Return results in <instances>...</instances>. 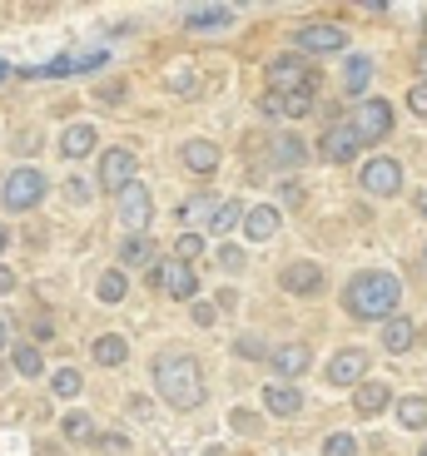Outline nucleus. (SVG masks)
<instances>
[{"label":"nucleus","instance_id":"obj_27","mask_svg":"<svg viewBox=\"0 0 427 456\" xmlns=\"http://www.w3.org/2000/svg\"><path fill=\"white\" fill-rule=\"evenodd\" d=\"M368 80H373V60H368V55H353V60H348L343 85H348L353 94H363V90H368Z\"/></svg>","mask_w":427,"mask_h":456},{"label":"nucleus","instance_id":"obj_36","mask_svg":"<svg viewBox=\"0 0 427 456\" xmlns=\"http://www.w3.org/2000/svg\"><path fill=\"white\" fill-rule=\"evenodd\" d=\"M199 253H204V239H199V233H185V239H174V258H199Z\"/></svg>","mask_w":427,"mask_h":456},{"label":"nucleus","instance_id":"obj_22","mask_svg":"<svg viewBox=\"0 0 427 456\" xmlns=\"http://www.w3.org/2000/svg\"><path fill=\"white\" fill-rule=\"evenodd\" d=\"M413 338H417V328L407 318H393L388 328H382V347H388V353H407V347H413Z\"/></svg>","mask_w":427,"mask_h":456},{"label":"nucleus","instance_id":"obj_2","mask_svg":"<svg viewBox=\"0 0 427 456\" xmlns=\"http://www.w3.org/2000/svg\"><path fill=\"white\" fill-rule=\"evenodd\" d=\"M348 313L353 318H382V322H393L398 303H403V288H398L393 273H358L353 283H348Z\"/></svg>","mask_w":427,"mask_h":456},{"label":"nucleus","instance_id":"obj_29","mask_svg":"<svg viewBox=\"0 0 427 456\" xmlns=\"http://www.w3.org/2000/svg\"><path fill=\"white\" fill-rule=\"evenodd\" d=\"M65 436H70V442H100L85 411H70V417H65Z\"/></svg>","mask_w":427,"mask_h":456},{"label":"nucleus","instance_id":"obj_48","mask_svg":"<svg viewBox=\"0 0 427 456\" xmlns=\"http://www.w3.org/2000/svg\"><path fill=\"white\" fill-rule=\"evenodd\" d=\"M417 214L427 218V189H423V194H417Z\"/></svg>","mask_w":427,"mask_h":456},{"label":"nucleus","instance_id":"obj_1","mask_svg":"<svg viewBox=\"0 0 427 456\" xmlns=\"http://www.w3.org/2000/svg\"><path fill=\"white\" fill-rule=\"evenodd\" d=\"M154 387L174 411H194L204 402V367L189 353H160L154 357Z\"/></svg>","mask_w":427,"mask_h":456},{"label":"nucleus","instance_id":"obj_26","mask_svg":"<svg viewBox=\"0 0 427 456\" xmlns=\"http://www.w3.org/2000/svg\"><path fill=\"white\" fill-rule=\"evenodd\" d=\"M164 288H169L174 297H194V293H199V278H194V268H189V263H174V268H169V283H164Z\"/></svg>","mask_w":427,"mask_h":456},{"label":"nucleus","instance_id":"obj_47","mask_svg":"<svg viewBox=\"0 0 427 456\" xmlns=\"http://www.w3.org/2000/svg\"><path fill=\"white\" fill-rule=\"evenodd\" d=\"M11 288H15V273L5 268V263H0V293H11Z\"/></svg>","mask_w":427,"mask_h":456},{"label":"nucleus","instance_id":"obj_15","mask_svg":"<svg viewBox=\"0 0 427 456\" xmlns=\"http://www.w3.org/2000/svg\"><path fill=\"white\" fill-rule=\"evenodd\" d=\"M229 20H234L229 5H189V11H185V25H189V30H224Z\"/></svg>","mask_w":427,"mask_h":456},{"label":"nucleus","instance_id":"obj_35","mask_svg":"<svg viewBox=\"0 0 427 456\" xmlns=\"http://www.w3.org/2000/svg\"><path fill=\"white\" fill-rule=\"evenodd\" d=\"M209 214V224H214V214H219V208L209 204V199H189L185 208H179V218H185V224H194V218H204Z\"/></svg>","mask_w":427,"mask_h":456},{"label":"nucleus","instance_id":"obj_7","mask_svg":"<svg viewBox=\"0 0 427 456\" xmlns=\"http://www.w3.org/2000/svg\"><path fill=\"white\" fill-rule=\"evenodd\" d=\"M150 214H154L150 189H144V183H129L125 194H119V224H129L135 233H144V228H150Z\"/></svg>","mask_w":427,"mask_h":456},{"label":"nucleus","instance_id":"obj_53","mask_svg":"<svg viewBox=\"0 0 427 456\" xmlns=\"http://www.w3.org/2000/svg\"><path fill=\"white\" fill-rule=\"evenodd\" d=\"M423 258H427V248H423Z\"/></svg>","mask_w":427,"mask_h":456},{"label":"nucleus","instance_id":"obj_6","mask_svg":"<svg viewBox=\"0 0 427 456\" xmlns=\"http://www.w3.org/2000/svg\"><path fill=\"white\" fill-rule=\"evenodd\" d=\"M100 183L115 189V194H125L129 183H135V154H129V149H104L100 154Z\"/></svg>","mask_w":427,"mask_h":456},{"label":"nucleus","instance_id":"obj_41","mask_svg":"<svg viewBox=\"0 0 427 456\" xmlns=\"http://www.w3.org/2000/svg\"><path fill=\"white\" fill-rule=\"evenodd\" d=\"M94 446H100V452H110V456H125V452H129V442H125V436H100Z\"/></svg>","mask_w":427,"mask_h":456},{"label":"nucleus","instance_id":"obj_25","mask_svg":"<svg viewBox=\"0 0 427 456\" xmlns=\"http://www.w3.org/2000/svg\"><path fill=\"white\" fill-rule=\"evenodd\" d=\"M274 159H278V164H293V169H299V164H308V149H303L299 134H283V139H274Z\"/></svg>","mask_w":427,"mask_h":456},{"label":"nucleus","instance_id":"obj_40","mask_svg":"<svg viewBox=\"0 0 427 456\" xmlns=\"http://www.w3.org/2000/svg\"><path fill=\"white\" fill-rule=\"evenodd\" d=\"M407 104H413V114H427V80H417L413 90H407Z\"/></svg>","mask_w":427,"mask_h":456},{"label":"nucleus","instance_id":"obj_28","mask_svg":"<svg viewBox=\"0 0 427 456\" xmlns=\"http://www.w3.org/2000/svg\"><path fill=\"white\" fill-rule=\"evenodd\" d=\"M150 258H154V243L144 233H129L125 248H119V263H150Z\"/></svg>","mask_w":427,"mask_h":456},{"label":"nucleus","instance_id":"obj_4","mask_svg":"<svg viewBox=\"0 0 427 456\" xmlns=\"http://www.w3.org/2000/svg\"><path fill=\"white\" fill-rule=\"evenodd\" d=\"M268 85H274V94H308L313 69L293 55H278V60H268Z\"/></svg>","mask_w":427,"mask_h":456},{"label":"nucleus","instance_id":"obj_20","mask_svg":"<svg viewBox=\"0 0 427 456\" xmlns=\"http://www.w3.org/2000/svg\"><path fill=\"white\" fill-rule=\"evenodd\" d=\"M393 402V392H388V382H363L358 387V397H353V407L363 411V417H378L382 407Z\"/></svg>","mask_w":427,"mask_h":456},{"label":"nucleus","instance_id":"obj_5","mask_svg":"<svg viewBox=\"0 0 427 456\" xmlns=\"http://www.w3.org/2000/svg\"><path fill=\"white\" fill-rule=\"evenodd\" d=\"M363 372H368V353L363 347H343V353H333L324 377H328V387H353V382L363 387Z\"/></svg>","mask_w":427,"mask_h":456},{"label":"nucleus","instance_id":"obj_51","mask_svg":"<svg viewBox=\"0 0 427 456\" xmlns=\"http://www.w3.org/2000/svg\"><path fill=\"white\" fill-rule=\"evenodd\" d=\"M5 243H11V233H5V228H0V248H5Z\"/></svg>","mask_w":427,"mask_h":456},{"label":"nucleus","instance_id":"obj_24","mask_svg":"<svg viewBox=\"0 0 427 456\" xmlns=\"http://www.w3.org/2000/svg\"><path fill=\"white\" fill-rule=\"evenodd\" d=\"M398 422H403L407 432H423L427 427V397H403L398 402Z\"/></svg>","mask_w":427,"mask_h":456},{"label":"nucleus","instance_id":"obj_50","mask_svg":"<svg viewBox=\"0 0 427 456\" xmlns=\"http://www.w3.org/2000/svg\"><path fill=\"white\" fill-rule=\"evenodd\" d=\"M5 342H11V328H5V322H0V347H5Z\"/></svg>","mask_w":427,"mask_h":456},{"label":"nucleus","instance_id":"obj_18","mask_svg":"<svg viewBox=\"0 0 427 456\" xmlns=\"http://www.w3.org/2000/svg\"><path fill=\"white\" fill-rule=\"evenodd\" d=\"M308 362H313L308 342H289V347H278V353H274L278 377H299V372H308Z\"/></svg>","mask_w":427,"mask_h":456},{"label":"nucleus","instance_id":"obj_14","mask_svg":"<svg viewBox=\"0 0 427 456\" xmlns=\"http://www.w3.org/2000/svg\"><path fill=\"white\" fill-rule=\"evenodd\" d=\"M278 283L289 288V293H318V288H324V268H318V263H289V268L278 273Z\"/></svg>","mask_w":427,"mask_h":456},{"label":"nucleus","instance_id":"obj_54","mask_svg":"<svg viewBox=\"0 0 427 456\" xmlns=\"http://www.w3.org/2000/svg\"><path fill=\"white\" fill-rule=\"evenodd\" d=\"M423 456H427V446H423Z\"/></svg>","mask_w":427,"mask_h":456},{"label":"nucleus","instance_id":"obj_9","mask_svg":"<svg viewBox=\"0 0 427 456\" xmlns=\"http://www.w3.org/2000/svg\"><path fill=\"white\" fill-rule=\"evenodd\" d=\"M353 129H358V139H382L388 134V129H393V110H388V100H363Z\"/></svg>","mask_w":427,"mask_h":456},{"label":"nucleus","instance_id":"obj_10","mask_svg":"<svg viewBox=\"0 0 427 456\" xmlns=\"http://www.w3.org/2000/svg\"><path fill=\"white\" fill-rule=\"evenodd\" d=\"M293 45H299V50H318V55H333V50L348 45V35L338 30V25H303V30L293 35Z\"/></svg>","mask_w":427,"mask_h":456},{"label":"nucleus","instance_id":"obj_38","mask_svg":"<svg viewBox=\"0 0 427 456\" xmlns=\"http://www.w3.org/2000/svg\"><path fill=\"white\" fill-rule=\"evenodd\" d=\"M219 268H229V273H239V268H243V248H234V243H224V248H219Z\"/></svg>","mask_w":427,"mask_h":456},{"label":"nucleus","instance_id":"obj_44","mask_svg":"<svg viewBox=\"0 0 427 456\" xmlns=\"http://www.w3.org/2000/svg\"><path fill=\"white\" fill-rule=\"evenodd\" d=\"M100 100H104V104H115V100H125V85H115V80H110V85H100Z\"/></svg>","mask_w":427,"mask_h":456},{"label":"nucleus","instance_id":"obj_21","mask_svg":"<svg viewBox=\"0 0 427 456\" xmlns=\"http://www.w3.org/2000/svg\"><path fill=\"white\" fill-rule=\"evenodd\" d=\"M125 357H129V347H125V338H119V332H104V338H94V362L119 367Z\"/></svg>","mask_w":427,"mask_h":456},{"label":"nucleus","instance_id":"obj_31","mask_svg":"<svg viewBox=\"0 0 427 456\" xmlns=\"http://www.w3.org/2000/svg\"><path fill=\"white\" fill-rule=\"evenodd\" d=\"M15 372H21V377H40V372H45V357L35 353V347H15Z\"/></svg>","mask_w":427,"mask_h":456},{"label":"nucleus","instance_id":"obj_49","mask_svg":"<svg viewBox=\"0 0 427 456\" xmlns=\"http://www.w3.org/2000/svg\"><path fill=\"white\" fill-rule=\"evenodd\" d=\"M417 65H423V75H427V45H423V50H417Z\"/></svg>","mask_w":427,"mask_h":456},{"label":"nucleus","instance_id":"obj_45","mask_svg":"<svg viewBox=\"0 0 427 456\" xmlns=\"http://www.w3.org/2000/svg\"><path fill=\"white\" fill-rule=\"evenodd\" d=\"M229 422L239 427V432H254V411H243V407H239V411H234V417H229Z\"/></svg>","mask_w":427,"mask_h":456},{"label":"nucleus","instance_id":"obj_16","mask_svg":"<svg viewBox=\"0 0 427 456\" xmlns=\"http://www.w3.org/2000/svg\"><path fill=\"white\" fill-rule=\"evenodd\" d=\"M264 407L274 411V417H293V411L303 407V397H299V387H289V382H268V387H264Z\"/></svg>","mask_w":427,"mask_h":456},{"label":"nucleus","instance_id":"obj_34","mask_svg":"<svg viewBox=\"0 0 427 456\" xmlns=\"http://www.w3.org/2000/svg\"><path fill=\"white\" fill-rule=\"evenodd\" d=\"M324 456H358V442H353L348 432H333L324 442Z\"/></svg>","mask_w":427,"mask_h":456},{"label":"nucleus","instance_id":"obj_3","mask_svg":"<svg viewBox=\"0 0 427 456\" xmlns=\"http://www.w3.org/2000/svg\"><path fill=\"white\" fill-rule=\"evenodd\" d=\"M45 199V174L40 169H15L11 179H5V189H0V204L11 208V214H25V208H35Z\"/></svg>","mask_w":427,"mask_h":456},{"label":"nucleus","instance_id":"obj_8","mask_svg":"<svg viewBox=\"0 0 427 456\" xmlns=\"http://www.w3.org/2000/svg\"><path fill=\"white\" fill-rule=\"evenodd\" d=\"M363 189H368V194H378V199L398 194V189H403V169H398V159H373V164H363Z\"/></svg>","mask_w":427,"mask_h":456},{"label":"nucleus","instance_id":"obj_23","mask_svg":"<svg viewBox=\"0 0 427 456\" xmlns=\"http://www.w3.org/2000/svg\"><path fill=\"white\" fill-rule=\"evenodd\" d=\"M60 149H65L70 159H85L94 149V129L90 125H75V129H65V139H60Z\"/></svg>","mask_w":427,"mask_h":456},{"label":"nucleus","instance_id":"obj_37","mask_svg":"<svg viewBox=\"0 0 427 456\" xmlns=\"http://www.w3.org/2000/svg\"><path fill=\"white\" fill-rule=\"evenodd\" d=\"M234 353H239V357H254V362H259V357H268V347H264L259 338H239V342H234Z\"/></svg>","mask_w":427,"mask_h":456},{"label":"nucleus","instance_id":"obj_19","mask_svg":"<svg viewBox=\"0 0 427 456\" xmlns=\"http://www.w3.org/2000/svg\"><path fill=\"white\" fill-rule=\"evenodd\" d=\"M243 233H249V239H254V243L274 239V233H278V208H268V204L249 208V218H243Z\"/></svg>","mask_w":427,"mask_h":456},{"label":"nucleus","instance_id":"obj_11","mask_svg":"<svg viewBox=\"0 0 427 456\" xmlns=\"http://www.w3.org/2000/svg\"><path fill=\"white\" fill-rule=\"evenodd\" d=\"M259 110H264L268 119H303V114L313 110V94H274L268 90L264 100H259Z\"/></svg>","mask_w":427,"mask_h":456},{"label":"nucleus","instance_id":"obj_32","mask_svg":"<svg viewBox=\"0 0 427 456\" xmlns=\"http://www.w3.org/2000/svg\"><path fill=\"white\" fill-rule=\"evenodd\" d=\"M119 297H125V273H115V268L100 273V303H119Z\"/></svg>","mask_w":427,"mask_h":456},{"label":"nucleus","instance_id":"obj_39","mask_svg":"<svg viewBox=\"0 0 427 456\" xmlns=\"http://www.w3.org/2000/svg\"><path fill=\"white\" fill-rule=\"evenodd\" d=\"M169 85H174V90H179V94H189V90H194V69H189V65H174Z\"/></svg>","mask_w":427,"mask_h":456},{"label":"nucleus","instance_id":"obj_12","mask_svg":"<svg viewBox=\"0 0 427 456\" xmlns=\"http://www.w3.org/2000/svg\"><path fill=\"white\" fill-rule=\"evenodd\" d=\"M358 129L353 125H328V134H324V159H333V164H348L353 154H358Z\"/></svg>","mask_w":427,"mask_h":456},{"label":"nucleus","instance_id":"obj_42","mask_svg":"<svg viewBox=\"0 0 427 456\" xmlns=\"http://www.w3.org/2000/svg\"><path fill=\"white\" fill-rule=\"evenodd\" d=\"M70 199L75 204H90V179H70Z\"/></svg>","mask_w":427,"mask_h":456},{"label":"nucleus","instance_id":"obj_17","mask_svg":"<svg viewBox=\"0 0 427 456\" xmlns=\"http://www.w3.org/2000/svg\"><path fill=\"white\" fill-rule=\"evenodd\" d=\"M179 159H185L194 174H214L219 169V149L209 144V139H189V144L179 149Z\"/></svg>","mask_w":427,"mask_h":456},{"label":"nucleus","instance_id":"obj_43","mask_svg":"<svg viewBox=\"0 0 427 456\" xmlns=\"http://www.w3.org/2000/svg\"><path fill=\"white\" fill-rule=\"evenodd\" d=\"M278 199H283V204H293V208H299V204H303V189H299V183H283V189H278Z\"/></svg>","mask_w":427,"mask_h":456},{"label":"nucleus","instance_id":"obj_33","mask_svg":"<svg viewBox=\"0 0 427 456\" xmlns=\"http://www.w3.org/2000/svg\"><path fill=\"white\" fill-rule=\"evenodd\" d=\"M80 387H85V382H80L75 367H60V372H55V392H60V397H80Z\"/></svg>","mask_w":427,"mask_h":456},{"label":"nucleus","instance_id":"obj_46","mask_svg":"<svg viewBox=\"0 0 427 456\" xmlns=\"http://www.w3.org/2000/svg\"><path fill=\"white\" fill-rule=\"evenodd\" d=\"M194 322H199V328H209V322H214V308H209V303H194Z\"/></svg>","mask_w":427,"mask_h":456},{"label":"nucleus","instance_id":"obj_52","mask_svg":"<svg viewBox=\"0 0 427 456\" xmlns=\"http://www.w3.org/2000/svg\"><path fill=\"white\" fill-rule=\"evenodd\" d=\"M5 75H11V65H5V60H0V80H5Z\"/></svg>","mask_w":427,"mask_h":456},{"label":"nucleus","instance_id":"obj_13","mask_svg":"<svg viewBox=\"0 0 427 456\" xmlns=\"http://www.w3.org/2000/svg\"><path fill=\"white\" fill-rule=\"evenodd\" d=\"M94 65H104V50H94V55H60V60H50V65H35L30 75L65 80V75H80V69H94Z\"/></svg>","mask_w":427,"mask_h":456},{"label":"nucleus","instance_id":"obj_30","mask_svg":"<svg viewBox=\"0 0 427 456\" xmlns=\"http://www.w3.org/2000/svg\"><path fill=\"white\" fill-rule=\"evenodd\" d=\"M243 218H249V214H243V204H234V199H229V204H219V214H214V233H229V228L243 224Z\"/></svg>","mask_w":427,"mask_h":456}]
</instances>
